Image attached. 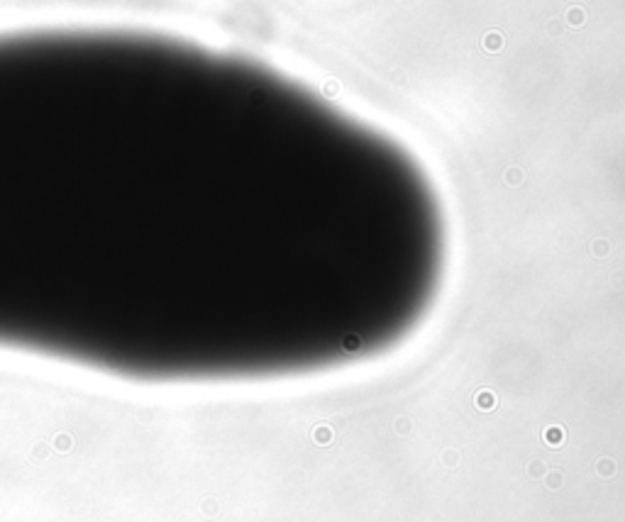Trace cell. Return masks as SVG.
Here are the masks:
<instances>
[{
  "instance_id": "cell-2",
  "label": "cell",
  "mask_w": 625,
  "mask_h": 522,
  "mask_svg": "<svg viewBox=\"0 0 625 522\" xmlns=\"http://www.w3.org/2000/svg\"><path fill=\"white\" fill-rule=\"evenodd\" d=\"M547 437H549V442H559V439H562V432H559V430H557V432L552 430V432H549Z\"/></svg>"
},
{
  "instance_id": "cell-1",
  "label": "cell",
  "mask_w": 625,
  "mask_h": 522,
  "mask_svg": "<svg viewBox=\"0 0 625 522\" xmlns=\"http://www.w3.org/2000/svg\"><path fill=\"white\" fill-rule=\"evenodd\" d=\"M440 198L384 132L249 59L0 32V349L137 383L274 376L403 334Z\"/></svg>"
}]
</instances>
